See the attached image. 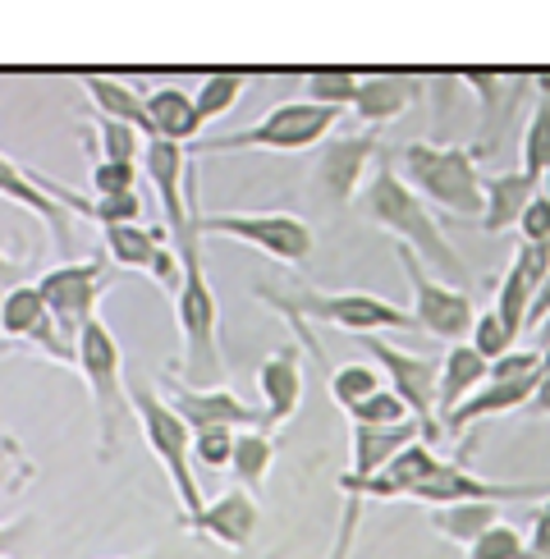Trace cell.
<instances>
[{"label": "cell", "instance_id": "cell-4", "mask_svg": "<svg viewBox=\"0 0 550 559\" xmlns=\"http://www.w3.org/2000/svg\"><path fill=\"white\" fill-rule=\"evenodd\" d=\"M129 408L143 427V440L152 459L166 468L170 486H175V500H179V523L189 527L206 500H202V486H198V473H193V427L166 404V394L152 390V385H129Z\"/></svg>", "mask_w": 550, "mask_h": 559}, {"label": "cell", "instance_id": "cell-15", "mask_svg": "<svg viewBox=\"0 0 550 559\" xmlns=\"http://www.w3.org/2000/svg\"><path fill=\"white\" fill-rule=\"evenodd\" d=\"M101 252H106L110 266H120V271H143V275H152L156 285L175 298L183 266H179L175 243H166V235H160V229H147V225H115V229H106V248H101Z\"/></svg>", "mask_w": 550, "mask_h": 559}, {"label": "cell", "instance_id": "cell-44", "mask_svg": "<svg viewBox=\"0 0 550 559\" xmlns=\"http://www.w3.org/2000/svg\"><path fill=\"white\" fill-rule=\"evenodd\" d=\"M527 546L541 559H550V500H541V509L533 514V532H527Z\"/></svg>", "mask_w": 550, "mask_h": 559}, {"label": "cell", "instance_id": "cell-30", "mask_svg": "<svg viewBox=\"0 0 550 559\" xmlns=\"http://www.w3.org/2000/svg\"><path fill=\"white\" fill-rule=\"evenodd\" d=\"M92 147H97V160H124V166H138L147 152V138L133 124H120L110 115H92Z\"/></svg>", "mask_w": 550, "mask_h": 559}, {"label": "cell", "instance_id": "cell-32", "mask_svg": "<svg viewBox=\"0 0 550 559\" xmlns=\"http://www.w3.org/2000/svg\"><path fill=\"white\" fill-rule=\"evenodd\" d=\"M358 74L349 69H316V74L303 79V102L312 106H326V110H354V97H358Z\"/></svg>", "mask_w": 550, "mask_h": 559}, {"label": "cell", "instance_id": "cell-14", "mask_svg": "<svg viewBox=\"0 0 550 559\" xmlns=\"http://www.w3.org/2000/svg\"><path fill=\"white\" fill-rule=\"evenodd\" d=\"M166 404L189 423L193 431L202 427H229V431H252L266 427L262 408H252L248 400H239L229 385H189L179 377H166ZM271 431V427H266Z\"/></svg>", "mask_w": 550, "mask_h": 559}, {"label": "cell", "instance_id": "cell-28", "mask_svg": "<svg viewBox=\"0 0 550 559\" xmlns=\"http://www.w3.org/2000/svg\"><path fill=\"white\" fill-rule=\"evenodd\" d=\"M537 106H533V120L523 129V175L541 183V193L550 198V79H537Z\"/></svg>", "mask_w": 550, "mask_h": 559}, {"label": "cell", "instance_id": "cell-48", "mask_svg": "<svg viewBox=\"0 0 550 559\" xmlns=\"http://www.w3.org/2000/svg\"><path fill=\"white\" fill-rule=\"evenodd\" d=\"M5 289H10V285H0V302H5Z\"/></svg>", "mask_w": 550, "mask_h": 559}, {"label": "cell", "instance_id": "cell-22", "mask_svg": "<svg viewBox=\"0 0 550 559\" xmlns=\"http://www.w3.org/2000/svg\"><path fill=\"white\" fill-rule=\"evenodd\" d=\"M487 381H491V362L477 358L473 344H450L441 358V381H435V423L445 427V417L464 400H473Z\"/></svg>", "mask_w": 550, "mask_h": 559}, {"label": "cell", "instance_id": "cell-5", "mask_svg": "<svg viewBox=\"0 0 550 559\" xmlns=\"http://www.w3.org/2000/svg\"><path fill=\"white\" fill-rule=\"evenodd\" d=\"M399 179L418 193L427 206L458 221H481V175L473 147H435V143H408L399 147Z\"/></svg>", "mask_w": 550, "mask_h": 559}, {"label": "cell", "instance_id": "cell-16", "mask_svg": "<svg viewBox=\"0 0 550 559\" xmlns=\"http://www.w3.org/2000/svg\"><path fill=\"white\" fill-rule=\"evenodd\" d=\"M381 156V138L367 129L354 138H335L316 156V189L331 206H349L367 189V166Z\"/></svg>", "mask_w": 550, "mask_h": 559}, {"label": "cell", "instance_id": "cell-33", "mask_svg": "<svg viewBox=\"0 0 550 559\" xmlns=\"http://www.w3.org/2000/svg\"><path fill=\"white\" fill-rule=\"evenodd\" d=\"M243 92H248V79H243V74H212V79H202L198 92H193L202 124H206V120H220V115H229V110L239 106Z\"/></svg>", "mask_w": 550, "mask_h": 559}, {"label": "cell", "instance_id": "cell-19", "mask_svg": "<svg viewBox=\"0 0 550 559\" xmlns=\"http://www.w3.org/2000/svg\"><path fill=\"white\" fill-rule=\"evenodd\" d=\"M0 198L23 206V212H33L37 221H46V229H51V239L60 252H69V243H74V216L64 212V206L41 189L37 170H23L19 160H10L5 152H0Z\"/></svg>", "mask_w": 550, "mask_h": 559}, {"label": "cell", "instance_id": "cell-36", "mask_svg": "<svg viewBox=\"0 0 550 559\" xmlns=\"http://www.w3.org/2000/svg\"><path fill=\"white\" fill-rule=\"evenodd\" d=\"M349 423H354V427H399V423H412V417H408V408H404L399 394L385 385V390H376L372 400H362V404L349 413Z\"/></svg>", "mask_w": 550, "mask_h": 559}, {"label": "cell", "instance_id": "cell-6", "mask_svg": "<svg viewBox=\"0 0 550 559\" xmlns=\"http://www.w3.org/2000/svg\"><path fill=\"white\" fill-rule=\"evenodd\" d=\"M79 377L87 381L92 413H97V459H115V450H120V423L133 408H129V385H124V348L101 317L87 321L79 335Z\"/></svg>", "mask_w": 550, "mask_h": 559}, {"label": "cell", "instance_id": "cell-18", "mask_svg": "<svg viewBox=\"0 0 550 559\" xmlns=\"http://www.w3.org/2000/svg\"><path fill=\"white\" fill-rule=\"evenodd\" d=\"M546 275H550V243H518V252L510 258V266H504L495 285V302H491L514 335L527 331V312H533V298Z\"/></svg>", "mask_w": 550, "mask_h": 559}, {"label": "cell", "instance_id": "cell-41", "mask_svg": "<svg viewBox=\"0 0 550 559\" xmlns=\"http://www.w3.org/2000/svg\"><path fill=\"white\" fill-rule=\"evenodd\" d=\"M546 362V354H533V348H514L500 362H491V381H518V377H537Z\"/></svg>", "mask_w": 550, "mask_h": 559}, {"label": "cell", "instance_id": "cell-24", "mask_svg": "<svg viewBox=\"0 0 550 559\" xmlns=\"http://www.w3.org/2000/svg\"><path fill=\"white\" fill-rule=\"evenodd\" d=\"M541 193L537 179H527L523 170L481 179V229L487 235H504V229H518L523 212L533 206V198Z\"/></svg>", "mask_w": 550, "mask_h": 559}, {"label": "cell", "instance_id": "cell-11", "mask_svg": "<svg viewBox=\"0 0 550 559\" xmlns=\"http://www.w3.org/2000/svg\"><path fill=\"white\" fill-rule=\"evenodd\" d=\"M0 348H33L46 362H60L69 371L79 367V344H69L60 335V325L46 312L37 285H23V280L10 285L5 302H0Z\"/></svg>", "mask_w": 550, "mask_h": 559}, {"label": "cell", "instance_id": "cell-34", "mask_svg": "<svg viewBox=\"0 0 550 559\" xmlns=\"http://www.w3.org/2000/svg\"><path fill=\"white\" fill-rule=\"evenodd\" d=\"M514 331L504 325V317L495 312V308H481L477 312V321H473V335H468V344L477 348V358H487V362H500L504 354H514Z\"/></svg>", "mask_w": 550, "mask_h": 559}, {"label": "cell", "instance_id": "cell-49", "mask_svg": "<svg viewBox=\"0 0 550 559\" xmlns=\"http://www.w3.org/2000/svg\"><path fill=\"white\" fill-rule=\"evenodd\" d=\"M147 559H156V555H147Z\"/></svg>", "mask_w": 550, "mask_h": 559}, {"label": "cell", "instance_id": "cell-27", "mask_svg": "<svg viewBox=\"0 0 550 559\" xmlns=\"http://www.w3.org/2000/svg\"><path fill=\"white\" fill-rule=\"evenodd\" d=\"M427 523L441 532L454 546H477L481 532H491L495 523H504V504H445V509H427Z\"/></svg>", "mask_w": 550, "mask_h": 559}, {"label": "cell", "instance_id": "cell-35", "mask_svg": "<svg viewBox=\"0 0 550 559\" xmlns=\"http://www.w3.org/2000/svg\"><path fill=\"white\" fill-rule=\"evenodd\" d=\"M468 559H541L514 523H495L491 532H481L477 546H468Z\"/></svg>", "mask_w": 550, "mask_h": 559}, {"label": "cell", "instance_id": "cell-8", "mask_svg": "<svg viewBox=\"0 0 550 559\" xmlns=\"http://www.w3.org/2000/svg\"><path fill=\"white\" fill-rule=\"evenodd\" d=\"M198 229L202 239H235L258 248L280 266H303L316 248L312 225L294 212H198Z\"/></svg>", "mask_w": 550, "mask_h": 559}, {"label": "cell", "instance_id": "cell-1", "mask_svg": "<svg viewBox=\"0 0 550 559\" xmlns=\"http://www.w3.org/2000/svg\"><path fill=\"white\" fill-rule=\"evenodd\" d=\"M202 198V189H198ZM198 198H193V221L183 229L175 243L179 252V289H175V325H179V340H183V362L179 381L189 385H225V358H220V340H216V325H220V308H216V294H212V280H206L202 266V229H198Z\"/></svg>", "mask_w": 550, "mask_h": 559}, {"label": "cell", "instance_id": "cell-46", "mask_svg": "<svg viewBox=\"0 0 550 559\" xmlns=\"http://www.w3.org/2000/svg\"><path fill=\"white\" fill-rule=\"evenodd\" d=\"M550 317V275L541 280V289H537V298H533V312H527V331H533V325H541Z\"/></svg>", "mask_w": 550, "mask_h": 559}, {"label": "cell", "instance_id": "cell-20", "mask_svg": "<svg viewBox=\"0 0 550 559\" xmlns=\"http://www.w3.org/2000/svg\"><path fill=\"white\" fill-rule=\"evenodd\" d=\"M262 523V509H258V496H248L243 486L225 491L216 500H206V509L189 523L193 537H206V542H220L229 550H243L252 542V532Z\"/></svg>", "mask_w": 550, "mask_h": 559}, {"label": "cell", "instance_id": "cell-2", "mask_svg": "<svg viewBox=\"0 0 550 559\" xmlns=\"http://www.w3.org/2000/svg\"><path fill=\"white\" fill-rule=\"evenodd\" d=\"M362 212H367V221H372V225H381L385 235H395L399 248L418 252L427 271L435 266L441 275L458 280V285H473L468 262L454 252V243L441 235V225H435L431 206L408 189L395 166H381L372 179H367V189H362Z\"/></svg>", "mask_w": 550, "mask_h": 559}, {"label": "cell", "instance_id": "cell-12", "mask_svg": "<svg viewBox=\"0 0 550 559\" xmlns=\"http://www.w3.org/2000/svg\"><path fill=\"white\" fill-rule=\"evenodd\" d=\"M412 504H427V509H445V504H533V500H550V486L541 481H487L481 473H473L464 459H441L418 491L408 496Z\"/></svg>", "mask_w": 550, "mask_h": 559}, {"label": "cell", "instance_id": "cell-43", "mask_svg": "<svg viewBox=\"0 0 550 559\" xmlns=\"http://www.w3.org/2000/svg\"><path fill=\"white\" fill-rule=\"evenodd\" d=\"M28 532H33V519L0 523V559H33L28 555Z\"/></svg>", "mask_w": 550, "mask_h": 559}, {"label": "cell", "instance_id": "cell-9", "mask_svg": "<svg viewBox=\"0 0 550 559\" xmlns=\"http://www.w3.org/2000/svg\"><path fill=\"white\" fill-rule=\"evenodd\" d=\"M399 252V266H404V280L412 289V325L445 344H468L473 335V321H477V308L464 289L445 285L441 275H431L422 266V258L412 248H395Z\"/></svg>", "mask_w": 550, "mask_h": 559}, {"label": "cell", "instance_id": "cell-29", "mask_svg": "<svg viewBox=\"0 0 550 559\" xmlns=\"http://www.w3.org/2000/svg\"><path fill=\"white\" fill-rule=\"evenodd\" d=\"M271 463H275V436H271L266 427L239 431V440H235V463H229V473H235V481L243 486L248 496H262V491H266Z\"/></svg>", "mask_w": 550, "mask_h": 559}, {"label": "cell", "instance_id": "cell-40", "mask_svg": "<svg viewBox=\"0 0 550 559\" xmlns=\"http://www.w3.org/2000/svg\"><path fill=\"white\" fill-rule=\"evenodd\" d=\"M138 175H143V166H124V160H97V166H92V198L138 193Z\"/></svg>", "mask_w": 550, "mask_h": 559}, {"label": "cell", "instance_id": "cell-38", "mask_svg": "<svg viewBox=\"0 0 550 559\" xmlns=\"http://www.w3.org/2000/svg\"><path fill=\"white\" fill-rule=\"evenodd\" d=\"M92 225L101 229H115V225H138L143 216V198L138 193H115V198H87V212H83Z\"/></svg>", "mask_w": 550, "mask_h": 559}, {"label": "cell", "instance_id": "cell-13", "mask_svg": "<svg viewBox=\"0 0 550 559\" xmlns=\"http://www.w3.org/2000/svg\"><path fill=\"white\" fill-rule=\"evenodd\" d=\"M362 348H367V358L381 367V377L390 381V390L404 400L408 417L431 440L435 431H441V423H435V381H441V358L404 354L399 344H390L381 335H362Z\"/></svg>", "mask_w": 550, "mask_h": 559}, {"label": "cell", "instance_id": "cell-31", "mask_svg": "<svg viewBox=\"0 0 550 559\" xmlns=\"http://www.w3.org/2000/svg\"><path fill=\"white\" fill-rule=\"evenodd\" d=\"M326 385H331L335 408H344V413H354L362 400H372L376 390H385L381 385V367H372V362H344L326 377Z\"/></svg>", "mask_w": 550, "mask_h": 559}, {"label": "cell", "instance_id": "cell-37", "mask_svg": "<svg viewBox=\"0 0 550 559\" xmlns=\"http://www.w3.org/2000/svg\"><path fill=\"white\" fill-rule=\"evenodd\" d=\"M37 477V463L23 454V445H19V436H0V496H14V491H23Z\"/></svg>", "mask_w": 550, "mask_h": 559}, {"label": "cell", "instance_id": "cell-26", "mask_svg": "<svg viewBox=\"0 0 550 559\" xmlns=\"http://www.w3.org/2000/svg\"><path fill=\"white\" fill-rule=\"evenodd\" d=\"M147 115H152V124H156V138L179 143V147H193V138L202 129V115H198L193 92H183L175 83H160V87L147 92Z\"/></svg>", "mask_w": 550, "mask_h": 559}, {"label": "cell", "instance_id": "cell-7", "mask_svg": "<svg viewBox=\"0 0 550 559\" xmlns=\"http://www.w3.org/2000/svg\"><path fill=\"white\" fill-rule=\"evenodd\" d=\"M339 124V110L312 106V102H280L271 106L258 124L206 138V143H193V156H212V152H308L316 143H326L331 129Z\"/></svg>", "mask_w": 550, "mask_h": 559}, {"label": "cell", "instance_id": "cell-39", "mask_svg": "<svg viewBox=\"0 0 550 559\" xmlns=\"http://www.w3.org/2000/svg\"><path fill=\"white\" fill-rule=\"evenodd\" d=\"M235 440L239 431H229V427L193 431V463H202V468H229L235 463Z\"/></svg>", "mask_w": 550, "mask_h": 559}, {"label": "cell", "instance_id": "cell-10", "mask_svg": "<svg viewBox=\"0 0 550 559\" xmlns=\"http://www.w3.org/2000/svg\"><path fill=\"white\" fill-rule=\"evenodd\" d=\"M106 271H110L106 252H92V258H83V262H60L37 280V294L46 302V312L56 317L60 335L69 344H79L83 325L97 321V302L106 294Z\"/></svg>", "mask_w": 550, "mask_h": 559}, {"label": "cell", "instance_id": "cell-23", "mask_svg": "<svg viewBox=\"0 0 550 559\" xmlns=\"http://www.w3.org/2000/svg\"><path fill=\"white\" fill-rule=\"evenodd\" d=\"M546 367V362H541ZM541 377V371H537ZM537 377H518V381H487L473 400H464L450 417H445V431L450 436H468V427L477 423H487V417H504V413H514V408H527V400H533V390H537Z\"/></svg>", "mask_w": 550, "mask_h": 559}, {"label": "cell", "instance_id": "cell-21", "mask_svg": "<svg viewBox=\"0 0 550 559\" xmlns=\"http://www.w3.org/2000/svg\"><path fill=\"white\" fill-rule=\"evenodd\" d=\"M427 83L412 79V74H372L358 83V97H354V115L367 129H381L390 120H399L412 106L422 102Z\"/></svg>", "mask_w": 550, "mask_h": 559}, {"label": "cell", "instance_id": "cell-45", "mask_svg": "<svg viewBox=\"0 0 550 559\" xmlns=\"http://www.w3.org/2000/svg\"><path fill=\"white\" fill-rule=\"evenodd\" d=\"M527 413H533V417H550V354H546V367H541V377H537L533 400H527Z\"/></svg>", "mask_w": 550, "mask_h": 559}, {"label": "cell", "instance_id": "cell-17", "mask_svg": "<svg viewBox=\"0 0 550 559\" xmlns=\"http://www.w3.org/2000/svg\"><path fill=\"white\" fill-rule=\"evenodd\" d=\"M252 381H258V408L266 427L275 431L280 423H289L298 404H303V354H298V344L271 348L258 362V371H252Z\"/></svg>", "mask_w": 550, "mask_h": 559}, {"label": "cell", "instance_id": "cell-3", "mask_svg": "<svg viewBox=\"0 0 550 559\" xmlns=\"http://www.w3.org/2000/svg\"><path fill=\"white\" fill-rule=\"evenodd\" d=\"M252 298L266 302L271 312L289 317L294 325L316 321V325H335L344 335H381V331H408L412 312L395 308L376 294H326V289H312V285H294V289H275V285H252Z\"/></svg>", "mask_w": 550, "mask_h": 559}, {"label": "cell", "instance_id": "cell-25", "mask_svg": "<svg viewBox=\"0 0 550 559\" xmlns=\"http://www.w3.org/2000/svg\"><path fill=\"white\" fill-rule=\"evenodd\" d=\"M83 92L92 97V110H97V115H110V120H120V124H133L138 133L147 138V143H156V124H152V115H147V97L133 83L87 74L83 79Z\"/></svg>", "mask_w": 550, "mask_h": 559}, {"label": "cell", "instance_id": "cell-47", "mask_svg": "<svg viewBox=\"0 0 550 559\" xmlns=\"http://www.w3.org/2000/svg\"><path fill=\"white\" fill-rule=\"evenodd\" d=\"M19 275H23V258L0 252V285H19Z\"/></svg>", "mask_w": 550, "mask_h": 559}, {"label": "cell", "instance_id": "cell-42", "mask_svg": "<svg viewBox=\"0 0 550 559\" xmlns=\"http://www.w3.org/2000/svg\"><path fill=\"white\" fill-rule=\"evenodd\" d=\"M518 243H550V198L537 193L518 221Z\"/></svg>", "mask_w": 550, "mask_h": 559}]
</instances>
